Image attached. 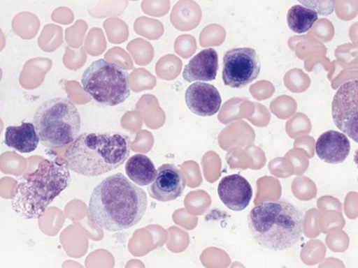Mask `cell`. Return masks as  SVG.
I'll return each instance as SVG.
<instances>
[{"label":"cell","mask_w":358,"mask_h":268,"mask_svg":"<svg viewBox=\"0 0 358 268\" xmlns=\"http://www.w3.org/2000/svg\"><path fill=\"white\" fill-rule=\"evenodd\" d=\"M34 124L42 144L61 147L73 142L80 132L78 107L66 98H54L42 103L34 116Z\"/></svg>","instance_id":"cell-5"},{"label":"cell","mask_w":358,"mask_h":268,"mask_svg":"<svg viewBox=\"0 0 358 268\" xmlns=\"http://www.w3.org/2000/svg\"><path fill=\"white\" fill-rule=\"evenodd\" d=\"M334 123L343 134L358 142V81L342 84L331 103Z\"/></svg>","instance_id":"cell-8"},{"label":"cell","mask_w":358,"mask_h":268,"mask_svg":"<svg viewBox=\"0 0 358 268\" xmlns=\"http://www.w3.org/2000/svg\"><path fill=\"white\" fill-rule=\"evenodd\" d=\"M222 81L225 86L240 89L258 78L261 59L256 50L235 47L225 53L222 62Z\"/></svg>","instance_id":"cell-7"},{"label":"cell","mask_w":358,"mask_h":268,"mask_svg":"<svg viewBox=\"0 0 358 268\" xmlns=\"http://www.w3.org/2000/svg\"><path fill=\"white\" fill-rule=\"evenodd\" d=\"M185 98L188 110L197 116H214L221 110V94L213 84L196 82L187 87Z\"/></svg>","instance_id":"cell-10"},{"label":"cell","mask_w":358,"mask_h":268,"mask_svg":"<svg viewBox=\"0 0 358 268\" xmlns=\"http://www.w3.org/2000/svg\"><path fill=\"white\" fill-rule=\"evenodd\" d=\"M124 170L129 180L138 186L150 185L157 176L155 164L150 158L142 154H137L127 159Z\"/></svg>","instance_id":"cell-15"},{"label":"cell","mask_w":358,"mask_h":268,"mask_svg":"<svg viewBox=\"0 0 358 268\" xmlns=\"http://www.w3.org/2000/svg\"><path fill=\"white\" fill-rule=\"evenodd\" d=\"M219 70L218 53L214 49L201 50L191 58L182 71L187 82H211L216 79Z\"/></svg>","instance_id":"cell-13"},{"label":"cell","mask_w":358,"mask_h":268,"mask_svg":"<svg viewBox=\"0 0 358 268\" xmlns=\"http://www.w3.org/2000/svg\"><path fill=\"white\" fill-rule=\"evenodd\" d=\"M315 151L318 158L326 163L339 164L346 161L351 152L348 137L335 130H329L318 137Z\"/></svg>","instance_id":"cell-12"},{"label":"cell","mask_w":358,"mask_h":268,"mask_svg":"<svg viewBox=\"0 0 358 268\" xmlns=\"http://www.w3.org/2000/svg\"><path fill=\"white\" fill-rule=\"evenodd\" d=\"M41 142L34 124L23 123L20 126H8L5 130L4 143L17 152H34Z\"/></svg>","instance_id":"cell-14"},{"label":"cell","mask_w":358,"mask_h":268,"mask_svg":"<svg viewBox=\"0 0 358 268\" xmlns=\"http://www.w3.org/2000/svg\"><path fill=\"white\" fill-rule=\"evenodd\" d=\"M252 237L268 251H287L303 234L304 212L285 200L264 201L254 207L248 217Z\"/></svg>","instance_id":"cell-2"},{"label":"cell","mask_w":358,"mask_h":268,"mask_svg":"<svg viewBox=\"0 0 358 268\" xmlns=\"http://www.w3.org/2000/svg\"><path fill=\"white\" fill-rule=\"evenodd\" d=\"M317 20L318 15L315 10L301 5H295L288 10V27L296 34L307 33Z\"/></svg>","instance_id":"cell-16"},{"label":"cell","mask_w":358,"mask_h":268,"mask_svg":"<svg viewBox=\"0 0 358 268\" xmlns=\"http://www.w3.org/2000/svg\"><path fill=\"white\" fill-rule=\"evenodd\" d=\"M220 199L228 209L241 211L248 208L253 196L250 183L241 174L224 177L218 187Z\"/></svg>","instance_id":"cell-11"},{"label":"cell","mask_w":358,"mask_h":268,"mask_svg":"<svg viewBox=\"0 0 358 268\" xmlns=\"http://www.w3.org/2000/svg\"><path fill=\"white\" fill-rule=\"evenodd\" d=\"M187 186V180L181 170L173 164L159 167L155 181L148 187L150 198L160 202H169L181 198Z\"/></svg>","instance_id":"cell-9"},{"label":"cell","mask_w":358,"mask_h":268,"mask_svg":"<svg viewBox=\"0 0 358 268\" xmlns=\"http://www.w3.org/2000/svg\"><path fill=\"white\" fill-rule=\"evenodd\" d=\"M131 142L120 133H84L65 154L69 168L84 177L114 171L131 155Z\"/></svg>","instance_id":"cell-3"},{"label":"cell","mask_w":358,"mask_h":268,"mask_svg":"<svg viewBox=\"0 0 358 268\" xmlns=\"http://www.w3.org/2000/svg\"><path fill=\"white\" fill-rule=\"evenodd\" d=\"M70 184V168L67 163L44 159L36 171L18 181L12 198L13 209L23 219L41 218L48 207Z\"/></svg>","instance_id":"cell-4"},{"label":"cell","mask_w":358,"mask_h":268,"mask_svg":"<svg viewBox=\"0 0 358 268\" xmlns=\"http://www.w3.org/2000/svg\"><path fill=\"white\" fill-rule=\"evenodd\" d=\"M84 91L98 105L117 106L131 95L129 74L116 64L98 59L84 71Z\"/></svg>","instance_id":"cell-6"},{"label":"cell","mask_w":358,"mask_h":268,"mask_svg":"<svg viewBox=\"0 0 358 268\" xmlns=\"http://www.w3.org/2000/svg\"><path fill=\"white\" fill-rule=\"evenodd\" d=\"M148 209V195L121 172L111 174L94 188L89 203L91 221L108 232L136 225Z\"/></svg>","instance_id":"cell-1"}]
</instances>
